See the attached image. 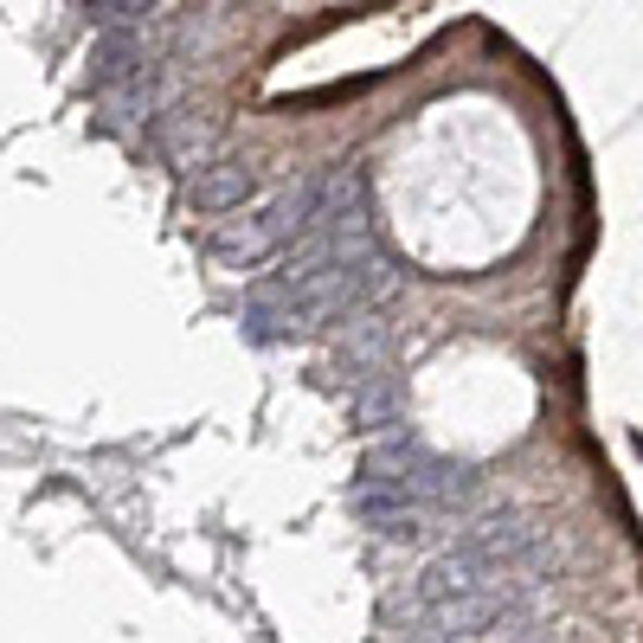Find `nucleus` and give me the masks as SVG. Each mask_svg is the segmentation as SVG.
Wrapping results in <instances>:
<instances>
[{
  "instance_id": "2",
  "label": "nucleus",
  "mask_w": 643,
  "mask_h": 643,
  "mask_svg": "<svg viewBox=\"0 0 643 643\" xmlns=\"http://www.w3.org/2000/svg\"><path fill=\"white\" fill-rule=\"evenodd\" d=\"M123 77H143V39H136V26L110 33V39L97 46V59H90V90H110V84H123Z\"/></svg>"
},
{
  "instance_id": "1",
  "label": "nucleus",
  "mask_w": 643,
  "mask_h": 643,
  "mask_svg": "<svg viewBox=\"0 0 643 643\" xmlns=\"http://www.w3.org/2000/svg\"><path fill=\"white\" fill-rule=\"evenodd\" d=\"M251 194H258V174L245 161H213V168H200L187 181V207L194 213H238Z\"/></svg>"
}]
</instances>
